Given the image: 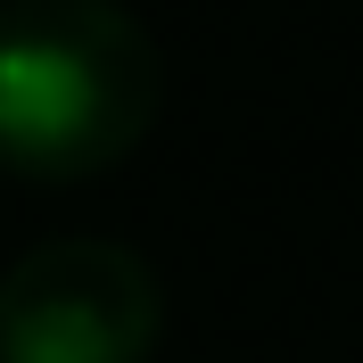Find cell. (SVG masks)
Returning <instances> with one entry per match:
<instances>
[{
    "mask_svg": "<svg viewBox=\"0 0 363 363\" xmlns=\"http://www.w3.org/2000/svg\"><path fill=\"white\" fill-rule=\"evenodd\" d=\"M165 289L116 240H50L0 272V363H149Z\"/></svg>",
    "mask_w": 363,
    "mask_h": 363,
    "instance_id": "obj_2",
    "label": "cell"
},
{
    "mask_svg": "<svg viewBox=\"0 0 363 363\" xmlns=\"http://www.w3.org/2000/svg\"><path fill=\"white\" fill-rule=\"evenodd\" d=\"M165 108V58L116 0L0 9V174L91 182L124 165Z\"/></svg>",
    "mask_w": 363,
    "mask_h": 363,
    "instance_id": "obj_1",
    "label": "cell"
}]
</instances>
